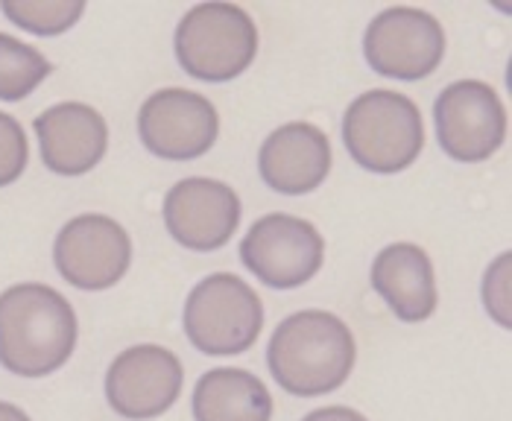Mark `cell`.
Wrapping results in <instances>:
<instances>
[{"instance_id": "cell-1", "label": "cell", "mask_w": 512, "mask_h": 421, "mask_svg": "<svg viewBox=\"0 0 512 421\" xmlns=\"http://www.w3.org/2000/svg\"><path fill=\"white\" fill-rule=\"evenodd\" d=\"M77 313L47 284L0 293V363L18 378H44L65 366L77 345Z\"/></svg>"}, {"instance_id": "cell-21", "label": "cell", "mask_w": 512, "mask_h": 421, "mask_svg": "<svg viewBox=\"0 0 512 421\" xmlns=\"http://www.w3.org/2000/svg\"><path fill=\"white\" fill-rule=\"evenodd\" d=\"M0 421H30V416L21 407H15V404L0 401Z\"/></svg>"}, {"instance_id": "cell-8", "label": "cell", "mask_w": 512, "mask_h": 421, "mask_svg": "<svg viewBox=\"0 0 512 421\" xmlns=\"http://www.w3.org/2000/svg\"><path fill=\"white\" fill-rule=\"evenodd\" d=\"M366 62L393 79H425L445 56V33L431 12L413 6L384 9L363 36Z\"/></svg>"}, {"instance_id": "cell-4", "label": "cell", "mask_w": 512, "mask_h": 421, "mask_svg": "<svg viewBox=\"0 0 512 421\" xmlns=\"http://www.w3.org/2000/svg\"><path fill=\"white\" fill-rule=\"evenodd\" d=\"M173 47L191 77L229 82L252 65L258 30L246 9L235 3H199L179 21Z\"/></svg>"}, {"instance_id": "cell-9", "label": "cell", "mask_w": 512, "mask_h": 421, "mask_svg": "<svg viewBox=\"0 0 512 421\" xmlns=\"http://www.w3.org/2000/svg\"><path fill=\"white\" fill-rule=\"evenodd\" d=\"M144 147L158 158L191 161L205 155L220 132V117L211 100L188 88H161L138 115Z\"/></svg>"}, {"instance_id": "cell-15", "label": "cell", "mask_w": 512, "mask_h": 421, "mask_svg": "<svg viewBox=\"0 0 512 421\" xmlns=\"http://www.w3.org/2000/svg\"><path fill=\"white\" fill-rule=\"evenodd\" d=\"M372 287L401 322H422L436 310L434 264L416 243L381 249L372 264Z\"/></svg>"}, {"instance_id": "cell-7", "label": "cell", "mask_w": 512, "mask_h": 421, "mask_svg": "<svg viewBox=\"0 0 512 421\" xmlns=\"http://www.w3.org/2000/svg\"><path fill=\"white\" fill-rule=\"evenodd\" d=\"M436 135L454 161H486L507 138V109L492 85L460 79L448 85L434 106Z\"/></svg>"}, {"instance_id": "cell-12", "label": "cell", "mask_w": 512, "mask_h": 421, "mask_svg": "<svg viewBox=\"0 0 512 421\" xmlns=\"http://www.w3.org/2000/svg\"><path fill=\"white\" fill-rule=\"evenodd\" d=\"M164 223L176 243L194 252L220 249L240 223L237 191L217 179H182L164 199Z\"/></svg>"}, {"instance_id": "cell-5", "label": "cell", "mask_w": 512, "mask_h": 421, "mask_svg": "<svg viewBox=\"0 0 512 421\" xmlns=\"http://www.w3.org/2000/svg\"><path fill=\"white\" fill-rule=\"evenodd\" d=\"M182 322L197 351L208 357H232L249 351L261 337L264 307L243 278L214 272L191 290Z\"/></svg>"}, {"instance_id": "cell-10", "label": "cell", "mask_w": 512, "mask_h": 421, "mask_svg": "<svg viewBox=\"0 0 512 421\" xmlns=\"http://www.w3.org/2000/svg\"><path fill=\"white\" fill-rule=\"evenodd\" d=\"M53 261L68 284L79 290H106L126 275L132 243L118 220L82 214L59 231Z\"/></svg>"}, {"instance_id": "cell-13", "label": "cell", "mask_w": 512, "mask_h": 421, "mask_svg": "<svg viewBox=\"0 0 512 421\" xmlns=\"http://www.w3.org/2000/svg\"><path fill=\"white\" fill-rule=\"evenodd\" d=\"M41 161L59 176H82L100 164L109 147L103 115L85 103H59L36 117Z\"/></svg>"}, {"instance_id": "cell-17", "label": "cell", "mask_w": 512, "mask_h": 421, "mask_svg": "<svg viewBox=\"0 0 512 421\" xmlns=\"http://www.w3.org/2000/svg\"><path fill=\"white\" fill-rule=\"evenodd\" d=\"M50 71V62L36 47L0 33V100L15 103L30 97Z\"/></svg>"}, {"instance_id": "cell-19", "label": "cell", "mask_w": 512, "mask_h": 421, "mask_svg": "<svg viewBox=\"0 0 512 421\" xmlns=\"http://www.w3.org/2000/svg\"><path fill=\"white\" fill-rule=\"evenodd\" d=\"M27 158H30V147L21 123L12 115L0 112V188L21 179Z\"/></svg>"}, {"instance_id": "cell-14", "label": "cell", "mask_w": 512, "mask_h": 421, "mask_svg": "<svg viewBox=\"0 0 512 421\" xmlns=\"http://www.w3.org/2000/svg\"><path fill=\"white\" fill-rule=\"evenodd\" d=\"M261 179L276 193L299 196L316 191L331 173L328 135L314 123H287L261 144Z\"/></svg>"}, {"instance_id": "cell-6", "label": "cell", "mask_w": 512, "mask_h": 421, "mask_svg": "<svg viewBox=\"0 0 512 421\" xmlns=\"http://www.w3.org/2000/svg\"><path fill=\"white\" fill-rule=\"evenodd\" d=\"M322 255L325 240L314 223L290 214L261 217L240 243V261L246 269L276 290L308 284L322 267Z\"/></svg>"}, {"instance_id": "cell-18", "label": "cell", "mask_w": 512, "mask_h": 421, "mask_svg": "<svg viewBox=\"0 0 512 421\" xmlns=\"http://www.w3.org/2000/svg\"><path fill=\"white\" fill-rule=\"evenodd\" d=\"M85 3H24V0H3V15L18 24L21 30H30L36 36H59L71 30L79 21Z\"/></svg>"}, {"instance_id": "cell-20", "label": "cell", "mask_w": 512, "mask_h": 421, "mask_svg": "<svg viewBox=\"0 0 512 421\" xmlns=\"http://www.w3.org/2000/svg\"><path fill=\"white\" fill-rule=\"evenodd\" d=\"M302 421H366V416H360L352 407H322L308 413Z\"/></svg>"}, {"instance_id": "cell-16", "label": "cell", "mask_w": 512, "mask_h": 421, "mask_svg": "<svg viewBox=\"0 0 512 421\" xmlns=\"http://www.w3.org/2000/svg\"><path fill=\"white\" fill-rule=\"evenodd\" d=\"M270 389L246 369L205 372L194 389L197 421H270Z\"/></svg>"}, {"instance_id": "cell-11", "label": "cell", "mask_w": 512, "mask_h": 421, "mask_svg": "<svg viewBox=\"0 0 512 421\" xmlns=\"http://www.w3.org/2000/svg\"><path fill=\"white\" fill-rule=\"evenodd\" d=\"M182 363L161 345L126 348L106 375V398L123 419H156L182 392Z\"/></svg>"}, {"instance_id": "cell-3", "label": "cell", "mask_w": 512, "mask_h": 421, "mask_svg": "<svg viewBox=\"0 0 512 421\" xmlns=\"http://www.w3.org/2000/svg\"><path fill=\"white\" fill-rule=\"evenodd\" d=\"M343 141L363 170L401 173L425 147V120L419 106L398 91H366L346 109Z\"/></svg>"}, {"instance_id": "cell-2", "label": "cell", "mask_w": 512, "mask_h": 421, "mask_svg": "<svg viewBox=\"0 0 512 421\" xmlns=\"http://www.w3.org/2000/svg\"><path fill=\"white\" fill-rule=\"evenodd\" d=\"M357 345L349 325L328 310H302L276 328L267 363L278 386L299 398L340 389L355 369Z\"/></svg>"}]
</instances>
